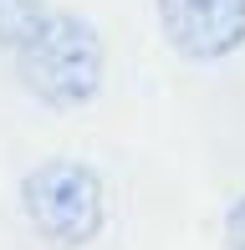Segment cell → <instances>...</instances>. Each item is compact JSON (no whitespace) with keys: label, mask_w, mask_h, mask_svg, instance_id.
<instances>
[{"label":"cell","mask_w":245,"mask_h":250,"mask_svg":"<svg viewBox=\"0 0 245 250\" xmlns=\"http://www.w3.org/2000/svg\"><path fill=\"white\" fill-rule=\"evenodd\" d=\"M10 56H16L20 87L51 112L87 107L97 97V87H102V72H107L97 26L87 16H77V10H57V5L41 16V26Z\"/></svg>","instance_id":"obj_1"},{"label":"cell","mask_w":245,"mask_h":250,"mask_svg":"<svg viewBox=\"0 0 245 250\" xmlns=\"http://www.w3.org/2000/svg\"><path fill=\"white\" fill-rule=\"evenodd\" d=\"M20 214L51 250H82L102 235L107 194L92 164L46 158L20 179Z\"/></svg>","instance_id":"obj_2"},{"label":"cell","mask_w":245,"mask_h":250,"mask_svg":"<svg viewBox=\"0 0 245 250\" xmlns=\"http://www.w3.org/2000/svg\"><path fill=\"white\" fill-rule=\"evenodd\" d=\"M153 10L184 62H225L245 46V0H153Z\"/></svg>","instance_id":"obj_3"},{"label":"cell","mask_w":245,"mask_h":250,"mask_svg":"<svg viewBox=\"0 0 245 250\" xmlns=\"http://www.w3.org/2000/svg\"><path fill=\"white\" fill-rule=\"evenodd\" d=\"M46 10H51V0H0V51H16L41 26Z\"/></svg>","instance_id":"obj_4"},{"label":"cell","mask_w":245,"mask_h":250,"mask_svg":"<svg viewBox=\"0 0 245 250\" xmlns=\"http://www.w3.org/2000/svg\"><path fill=\"white\" fill-rule=\"evenodd\" d=\"M225 250H245V194L230 204V214H225Z\"/></svg>","instance_id":"obj_5"}]
</instances>
